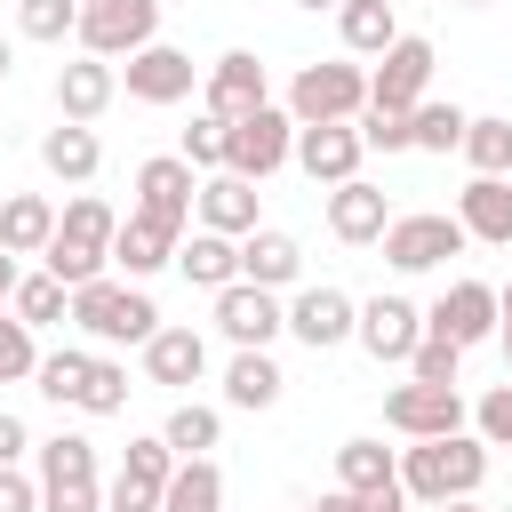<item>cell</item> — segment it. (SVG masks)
I'll list each match as a JSON object with an SVG mask.
<instances>
[{"mask_svg":"<svg viewBox=\"0 0 512 512\" xmlns=\"http://www.w3.org/2000/svg\"><path fill=\"white\" fill-rule=\"evenodd\" d=\"M488 480V440H464V432H448V440H416L408 456H400V488H408V504H456V496H472Z\"/></svg>","mask_w":512,"mask_h":512,"instance_id":"cell-1","label":"cell"},{"mask_svg":"<svg viewBox=\"0 0 512 512\" xmlns=\"http://www.w3.org/2000/svg\"><path fill=\"white\" fill-rule=\"evenodd\" d=\"M112 240H120V216H112L96 192H80V200L56 216L48 272H56L64 288H88V280H104V264H112Z\"/></svg>","mask_w":512,"mask_h":512,"instance_id":"cell-2","label":"cell"},{"mask_svg":"<svg viewBox=\"0 0 512 512\" xmlns=\"http://www.w3.org/2000/svg\"><path fill=\"white\" fill-rule=\"evenodd\" d=\"M72 320H80L96 344H152V336H160V304H152L144 288H120V280L72 288Z\"/></svg>","mask_w":512,"mask_h":512,"instance_id":"cell-3","label":"cell"},{"mask_svg":"<svg viewBox=\"0 0 512 512\" xmlns=\"http://www.w3.org/2000/svg\"><path fill=\"white\" fill-rule=\"evenodd\" d=\"M360 104H368V80H360L352 64H304V72L288 80V120H296V128L352 120Z\"/></svg>","mask_w":512,"mask_h":512,"instance_id":"cell-4","label":"cell"},{"mask_svg":"<svg viewBox=\"0 0 512 512\" xmlns=\"http://www.w3.org/2000/svg\"><path fill=\"white\" fill-rule=\"evenodd\" d=\"M152 32H160V0H96V8H80V48L104 56V64L152 48Z\"/></svg>","mask_w":512,"mask_h":512,"instance_id":"cell-5","label":"cell"},{"mask_svg":"<svg viewBox=\"0 0 512 512\" xmlns=\"http://www.w3.org/2000/svg\"><path fill=\"white\" fill-rule=\"evenodd\" d=\"M384 424L408 432V440H448V432H464V392L456 384H392Z\"/></svg>","mask_w":512,"mask_h":512,"instance_id":"cell-6","label":"cell"},{"mask_svg":"<svg viewBox=\"0 0 512 512\" xmlns=\"http://www.w3.org/2000/svg\"><path fill=\"white\" fill-rule=\"evenodd\" d=\"M464 224L456 216H392V232H384V264L392 272H432V264H448V256H464Z\"/></svg>","mask_w":512,"mask_h":512,"instance_id":"cell-7","label":"cell"},{"mask_svg":"<svg viewBox=\"0 0 512 512\" xmlns=\"http://www.w3.org/2000/svg\"><path fill=\"white\" fill-rule=\"evenodd\" d=\"M288 152H296V120L264 104V112L232 120V152H224V168H232V176H248V184H264V176H272Z\"/></svg>","mask_w":512,"mask_h":512,"instance_id":"cell-8","label":"cell"},{"mask_svg":"<svg viewBox=\"0 0 512 512\" xmlns=\"http://www.w3.org/2000/svg\"><path fill=\"white\" fill-rule=\"evenodd\" d=\"M192 208H200V184H192V160L176 152H160V160H144L136 168V216H152V224H168V232H184L192 224Z\"/></svg>","mask_w":512,"mask_h":512,"instance_id":"cell-9","label":"cell"},{"mask_svg":"<svg viewBox=\"0 0 512 512\" xmlns=\"http://www.w3.org/2000/svg\"><path fill=\"white\" fill-rule=\"evenodd\" d=\"M496 328H504V312H496V288H488V280H456V288H440V304L424 312V336H448L456 352L480 344V336H496Z\"/></svg>","mask_w":512,"mask_h":512,"instance_id":"cell-10","label":"cell"},{"mask_svg":"<svg viewBox=\"0 0 512 512\" xmlns=\"http://www.w3.org/2000/svg\"><path fill=\"white\" fill-rule=\"evenodd\" d=\"M216 328H224L240 352H264V344L288 328V304H280L272 288H256V280H232V288L216 296Z\"/></svg>","mask_w":512,"mask_h":512,"instance_id":"cell-11","label":"cell"},{"mask_svg":"<svg viewBox=\"0 0 512 512\" xmlns=\"http://www.w3.org/2000/svg\"><path fill=\"white\" fill-rule=\"evenodd\" d=\"M424 80H432V40H392L384 56H376V80H368V104H384V112H416L424 104Z\"/></svg>","mask_w":512,"mask_h":512,"instance_id":"cell-12","label":"cell"},{"mask_svg":"<svg viewBox=\"0 0 512 512\" xmlns=\"http://www.w3.org/2000/svg\"><path fill=\"white\" fill-rule=\"evenodd\" d=\"M360 128L352 120H328V128H296V160H304V176L312 184H352L360 176Z\"/></svg>","mask_w":512,"mask_h":512,"instance_id":"cell-13","label":"cell"},{"mask_svg":"<svg viewBox=\"0 0 512 512\" xmlns=\"http://www.w3.org/2000/svg\"><path fill=\"white\" fill-rule=\"evenodd\" d=\"M288 328H296L312 352H328V344H344V336L360 328V304H352L344 288H328V280H320V288H304V296L288 304Z\"/></svg>","mask_w":512,"mask_h":512,"instance_id":"cell-14","label":"cell"},{"mask_svg":"<svg viewBox=\"0 0 512 512\" xmlns=\"http://www.w3.org/2000/svg\"><path fill=\"white\" fill-rule=\"evenodd\" d=\"M376 360H408L416 344H424V312L408 304V296H376V304H360V328H352Z\"/></svg>","mask_w":512,"mask_h":512,"instance_id":"cell-15","label":"cell"},{"mask_svg":"<svg viewBox=\"0 0 512 512\" xmlns=\"http://www.w3.org/2000/svg\"><path fill=\"white\" fill-rule=\"evenodd\" d=\"M128 96H136V104H184V96H192V56H184V48H160V40L136 48V56H128Z\"/></svg>","mask_w":512,"mask_h":512,"instance_id":"cell-16","label":"cell"},{"mask_svg":"<svg viewBox=\"0 0 512 512\" xmlns=\"http://www.w3.org/2000/svg\"><path fill=\"white\" fill-rule=\"evenodd\" d=\"M208 112H216V120H248V112H264V64H256L248 48H232V56L208 64Z\"/></svg>","mask_w":512,"mask_h":512,"instance_id":"cell-17","label":"cell"},{"mask_svg":"<svg viewBox=\"0 0 512 512\" xmlns=\"http://www.w3.org/2000/svg\"><path fill=\"white\" fill-rule=\"evenodd\" d=\"M200 232L248 240V232H256V184H248V176H232V168H216V176L200 184Z\"/></svg>","mask_w":512,"mask_h":512,"instance_id":"cell-18","label":"cell"},{"mask_svg":"<svg viewBox=\"0 0 512 512\" xmlns=\"http://www.w3.org/2000/svg\"><path fill=\"white\" fill-rule=\"evenodd\" d=\"M328 232H336V240H352V248L384 240V232H392L384 192H376V184H360V176H352V184H336V192H328Z\"/></svg>","mask_w":512,"mask_h":512,"instance_id":"cell-19","label":"cell"},{"mask_svg":"<svg viewBox=\"0 0 512 512\" xmlns=\"http://www.w3.org/2000/svg\"><path fill=\"white\" fill-rule=\"evenodd\" d=\"M336 480H344V496H360V504H376V496H408V488H400V464H392L384 440H344V448H336Z\"/></svg>","mask_w":512,"mask_h":512,"instance_id":"cell-20","label":"cell"},{"mask_svg":"<svg viewBox=\"0 0 512 512\" xmlns=\"http://www.w3.org/2000/svg\"><path fill=\"white\" fill-rule=\"evenodd\" d=\"M456 224L472 240H488V248H512V184L504 176H472L464 200H456Z\"/></svg>","mask_w":512,"mask_h":512,"instance_id":"cell-21","label":"cell"},{"mask_svg":"<svg viewBox=\"0 0 512 512\" xmlns=\"http://www.w3.org/2000/svg\"><path fill=\"white\" fill-rule=\"evenodd\" d=\"M296 272H304V248H296L288 232L256 224V232L240 240V280H256V288H288Z\"/></svg>","mask_w":512,"mask_h":512,"instance_id":"cell-22","label":"cell"},{"mask_svg":"<svg viewBox=\"0 0 512 512\" xmlns=\"http://www.w3.org/2000/svg\"><path fill=\"white\" fill-rule=\"evenodd\" d=\"M104 104H112V64H104V56H80V64H64V72H56V112H64V120H80V128H88Z\"/></svg>","mask_w":512,"mask_h":512,"instance_id":"cell-23","label":"cell"},{"mask_svg":"<svg viewBox=\"0 0 512 512\" xmlns=\"http://www.w3.org/2000/svg\"><path fill=\"white\" fill-rule=\"evenodd\" d=\"M48 240H56V208H48L40 192L0 200V248H8V256H48Z\"/></svg>","mask_w":512,"mask_h":512,"instance_id":"cell-24","label":"cell"},{"mask_svg":"<svg viewBox=\"0 0 512 512\" xmlns=\"http://www.w3.org/2000/svg\"><path fill=\"white\" fill-rule=\"evenodd\" d=\"M176 240H184V232H168V224H152V216H128L120 240H112V264H120L128 280H144V272L176 264Z\"/></svg>","mask_w":512,"mask_h":512,"instance_id":"cell-25","label":"cell"},{"mask_svg":"<svg viewBox=\"0 0 512 512\" xmlns=\"http://www.w3.org/2000/svg\"><path fill=\"white\" fill-rule=\"evenodd\" d=\"M176 264H184V280L192 288H232L240 280V240H224V232H192V240H176Z\"/></svg>","mask_w":512,"mask_h":512,"instance_id":"cell-26","label":"cell"},{"mask_svg":"<svg viewBox=\"0 0 512 512\" xmlns=\"http://www.w3.org/2000/svg\"><path fill=\"white\" fill-rule=\"evenodd\" d=\"M200 368H208L200 328H160V336L144 344V376H152V384H200Z\"/></svg>","mask_w":512,"mask_h":512,"instance_id":"cell-27","label":"cell"},{"mask_svg":"<svg viewBox=\"0 0 512 512\" xmlns=\"http://www.w3.org/2000/svg\"><path fill=\"white\" fill-rule=\"evenodd\" d=\"M40 160H48V176L88 184V176H96V160H104V144H96V128L64 120V128H48V136H40Z\"/></svg>","mask_w":512,"mask_h":512,"instance_id":"cell-28","label":"cell"},{"mask_svg":"<svg viewBox=\"0 0 512 512\" xmlns=\"http://www.w3.org/2000/svg\"><path fill=\"white\" fill-rule=\"evenodd\" d=\"M160 512H224V472L208 456H184L176 480L160 488Z\"/></svg>","mask_w":512,"mask_h":512,"instance_id":"cell-29","label":"cell"},{"mask_svg":"<svg viewBox=\"0 0 512 512\" xmlns=\"http://www.w3.org/2000/svg\"><path fill=\"white\" fill-rule=\"evenodd\" d=\"M280 384H288V376H280L264 352H232V368H224V400H232V408H272Z\"/></svg>","mask_w":512,"mask_h":512,"instance_id":"cell-30","label":"cell"},{"mask_svg":"<svg viewBox=\"0 0 512 512\" xmlns=\"http://www.w3.org/2000/svg\"><path fill=\"white\" fill-rule=\"evenodd\" d=\"M400 40V16H392V0H344V48H360V56H384Z\"/></svg>","mask_w":512,"mask_h":512,"instance_id":"cell-31","label":"cell"},{"mask_svg":"<svg viewBox=\"0 0 512 512\" xmlns=\"http://www.w3.org/2000/svg\"><path fill=\"white\" fill-rule=\"evenodd\" d=\"M16 320H24V328H56V320H72V288H64L56 272H32V280L16 288Z\"/></svg>","mask_w":512,"mask_h":512,"instance_id":"cell-32","label":"cell"},{"mask_svg":"<svg viewBox=\"0 0 512 512\" xmlns=\"http://www.w3.org/2000/svg\"><path fill=\"white\" fill-rule=\"evenodd\" d=\"M88 368H96V360L64 344V352H40V376H32V384H40L56 408H80V392H88Z\"/></svg>","mask_w":512,"mask_h":512,"instance_id":"cell-33","label":"cell"},{"mask_svg":"<svg viewBox=\"0 0 512 512\" xmlns=\"http://www.w3.org/2000/svg\"><path fill=\"white\" fill-rule=\"evenodd\" d=\"M464 160H472V176H512V120H472Z\"/></svg>","mask_w":512,"mask_h":512,"instance_id":"cell-34","label":"cell"},{"mask_svg":"<svg viewBox=\"0 0 512 512\" xmlns=\"http://www.w3.org/2000/svg\"><path fill=\"white\" fill-rule=\"evenodd\" d=\"M408 128H416V144H424V152H464L472 112H456V104H416V112H408Z\"/></svg>","mask_w":512,"mask_h":512,"instance_id":"cell-35","label":"cell"},{"mask_svg":"<svg viewBox=\"0 0 512 512\" xmlns=\"http://www.w3.org/2000/svg\"><path fill=\"white\" fill-rule=\"evenodd\" d=\"M216 432H224V424H216V408H200V400H184V408L160 424V440H168L176 456H200V448H216Z\"/></svg>","mask_w":512,"mask_h":512,"instance_id":"cell-36","label":"cell"},{"mask_svg":"<svg viewBox=\"0 0 512 512\" xmlns=\"http://www.w3.org/2000/svg\"><path fill=\"white\" fill-rule=\"evenodd\" d=\"M40 480H96V440L56 432V440L40 448Z\"/></svg>","mask_w":512,"mask_h":512,"instance_id":"cell-37","label":"cell"},{"mask_svg":"<svg viewBox=\"0 0 512 512\" xmlns=\"http://www.w3.org/2000/svg\"><path fill=\"white\" fill-rule=\"evenodd\" d=\"M16 24H24V40H64V32H80V0H16Z\"/></svg>","mask_w":512,"mask_h":512,"instance_id":"cell-38","label":"cell"},{"mask_svg":"<svg viewBox=\"0 0 512 512\" xmlns=\"http://www.w3.org/2000/svg\"><path fill=\"white\" fill-rule=\"evenodd\" d=\"M24 376H40V352H32V328H24L16 312H0V384H24Z\"/></svg>","mask_w":512,"mask_h":512,"instance_id":"cell-39","label":"cell"},{"mask_svg":"<svg viewBox=\"0 0 512 512\" xmlns=\"http://www.w3.org/2000/svg\"><path fill=\"white\" fill-rule=\"evenodd\" d=\"M224 152H232V120L200 112V120L184 128V160H192V168H224Z\"/></svg>","mask_w":512,"mask_h":512,"instance_id":"cell-40","label":"cell"},{"mask_svg":"<svg viewBox=\"0 0 512 512\" xmlns=\"http://www.w3.org/2000/svg\"><path fill=\"white\" fill-rule=\"evenodd\" d=\"M80 408H88V416H120V408H128V368H120V360H96Z\"/></svg>","mask_w":512,"mask_h":512,"instance_id":"cell-41","label":"cell"},{"mask_svg":"<svg viewBox=\"0 0 512 512\" xmlns=\"http://www.w3.org/2000/svg\"><path fill=\"white\" fill-rule=\"evenodd\" d=\"M176 464H184V456H176L160 432H152V440H128V456H120V472H136V480H152V488H168Z\"/></svg>","mask_w":512,"mask_h":512,"instance_id":"cell-42","label":"cell"},{"mask_svg":"<svg viewBox=\"0 0 512 512\" xmlns=\"http://www.w3.org/2000/svg\"><path fill=\"white\" fill-rule=\"evenodd\" d=\"M360 144H376V152H408V144H416V128H408V112H384V104H368V120H360Z\"/></svg>","mask_w":512,"mask_h":512,"instance_id":"cell-43","label":"cell"},{"mask_svg":"<svg viewBox=\"0 0 512 512\" xmlns=\"http://www.w3.org/2000/svg\"><path fill=\"white\" fill-rule=\"evenodd\" d=\"M456 360H464V352H456L448 336H424V344L408 352V368H416V384H456Z\"/></svg>","mask_w":512,"mask_h":512,"instance_id":"cell-44","label":"cell"},{"mask_svg":"<svg viewBox=\"0 0 512 512\" xmlns=\"http://www.w3.org/2000/svg\"><path fill=\"white\" fill-rule=\"evenodd\" d=\"M40 512H104L96 480H40Z\"/></svg>","mask_w":512,"mask_h":512,"instance_id":"cell-45","label":"cell"},{"mask_svg":"<svg viewBox=\"0 0 512 512\" xmlns=\"http://www.w3.org/2000/svg\"><path fill=\"white\" fill-rule=\"evenodd\" d=\"M104 512H160V488L136 480V472H120V480L104 488Z\"/></svg>","mask_w":512,"mask_h":512,"instance_id":"cell-46","label":"cell"},{"mask_svg":"<svg viewBox=\"0 0 512 512\" xmlns=\"http://www.w3.org/2000/svg\"><path fill=\"white\" fill-rule=\"evenodd\" d=\"M480 440H488V448H512V384H496V392L480 400Z\"/></svg>","mask_w":512,"mask_h":512,"instance_id":"cell-47","label":"cell"},{"mask_svg":"<svg viewBox=\"0 0 512 512\" xmlns=\"http://www.w3.org/2000/svg\"><path fill=\"white\" fill-rule=\"evenodd\" d=\"M0 512H40V488H32V480H24L16 464L0 472Z\"/></svg>","mask_w":512,"mask_h":512,"instance_id":"cell-48","label":"cell"},{"mask_svg":"<svg viewBox=\"0 0 512 512\" xmlns=\"http://www.w3.org/2000/svg\"><path fill=\"white\" fill-rule=\"evenodd\" d=\"M24 448H32V432H24V416H8V408H0V472H8V464H16Z\"/></svg>","mask_w":512,"mask_h":512,"instance_id":"cell-49","label":"cell"},{"mask_svg":"<svg viewBox=\"0 0 512 512\" xmlns=\"http://www.w3.org/2000/svg\"><path fill=\"white\" fill-rule=\"evenodd\" d=\"M16 288H24V272H16V256L0 248V304H16Z\"/></svg>","mask_w":512,"mask_h":512,"instance_id":"cell-50","label":"cell"},{"mask_svg":"<svg viewBox=\"0 0 512 512\" xmlns=\"http://www.w3.org/2000/svg\"><path fill=\"white\" fill-rule=\"evenodd\" d=\"M312 512H368V504H360V496H344V488H336V496H320V504H312Z\"/></svg>","mask_w":512,"mask_h":512,"instance_id":"cell-51","label":"cell"},{"mask_svg":"<svg viewBox=\"0 0 512 512\" xmlns=\"http://www.w3.org/2000/svg\"><path fill=\"white\" fill-rule=\"evenodd\" d=\"M432 512H480V504H472V496H456V504H432Z\"/></svg>","mask_w":512,"mask_h":512,"instance_id":"cell-52","label":"cell"},{"mask_svg":"<svg viewBox=\"0 0 512 512\" xmlns=\"http://www.w3.org/2000/svg\"><path fill=\"white\" fill-rule=\"evenodd\" d=\"M496 312H504V328H512V288H496Z\"/></svg>","mask_w":512,"mask_h":512,"instance_id":"cell-53","label":"cell"},{"mask_svg":"<svg viewBox=\"0 0 512 512\" xmlns=\"http://www.w3.org/2000/svg\"><path fill=\"white\" fill-rule=\"evenodd\" d=\"M296 8H344V0H296Z\"/></svg>","mask_w":512,"mask_h":512,"instance_id":"cell-54","label":"cell"},{"mask_svg":"<svg viewBox=\"0 0 512 512\" xmlns=\"http://www.w3.org/2000/svg\"><path fill=\"white\" fill-rule=\"evenodd\" d=\"M0 80H8V40H0Z\"/></svg>","mask_w":512,"mask_h":512,"instance_id":"cell-55","label":"cell"},{"mask_svg":"<svg viewBox=\"0 0 512 512\" xmlns=\"http://www.w3.org/2000/svg\"><path fill=\"white\" fill-rule=\"evenodd\" d=\"M504 352H512V328H504Z\"/></svg>","mask_w":512,"mask_h":512,"instance_id":"cell-56","label":"cell"},{"mask_svg":"<svg viewBox=\"0 0 512 512\" xmlns=\"http://www.w3.org/2000/svg\"><path fill=\"white\" fill-rule=\"evenodd\" d=\"M464 8H488V0H464Z\"/></svg>","mask_w":512,"mask_h":512,"instance_id":"cell-57","label":"cell"},{"mask_svg":"<svg viewBox=\"0 0 512 512\" xmlns=\"http://www.w3.org/2000/svg\"><path fill=\"white\" fill-rule=\"evenodd\" d=\"M80 8H96V0H80Z\"/></svg>","mask_w":512,"mask_h":512,"instance_id":"cell-58","label":"cell"},{"mask_svg":"<svg viewBox=\"0 0 512 512\" xmlns=\"http://www.w3.org/2000/svg\"><path fill=\"white\" fill-rule=\"evenodd\" d=\"M400 512H408V504H400Z\"/></svg>","mask_w":512,"mask_h":512,"instance_id":"cell-59","label":"cell"},{"mask_svg":"<svg viewBox=\"0 0 512 512\" xmlns=\"http://www.w3.org/2000/svg\"><path fill=\"white\" fill-rule=\"evenodd\" d=\"M504 512H512V504H504Z\"/></svg>","mask_w":512,"mask_h":512,"instance_id":"cell-60","label":"cell"}]
</instances>
